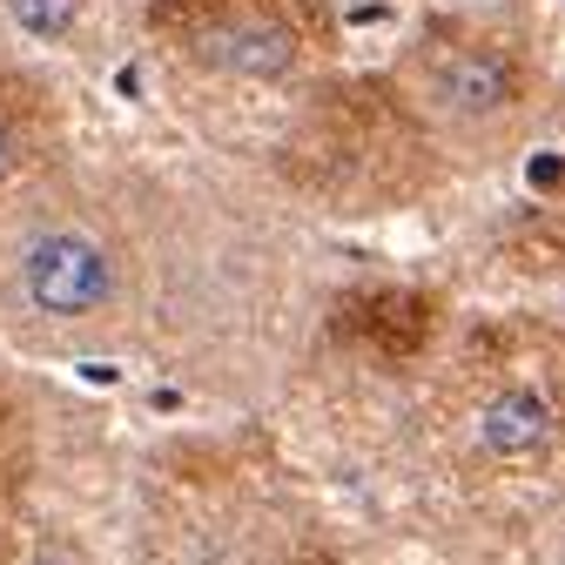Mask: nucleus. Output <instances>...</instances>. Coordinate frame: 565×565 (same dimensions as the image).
<instances>
[{"mask_svg":"<svg viewBox=\"0 0 565 565\" xmlns=\"http://www.w3.org/2000/svg\"><path fill=\"white\" fill-rule=\"evenodd\" d=\"M209 61L230 67V75H243V82H276V75H290L297 41H290L282 21H236V28H223L216 41H209Z\"/></svg>","mask_w":565,"mask_h":565,"instance_id":"obj_2","label":"nucleus"},{"mask_svg":"<svg viewBox=\"0 0 565 565\" xmlns=\"http://www.w3.org/2000/svg\"><path fill=\"white\" fill-rule=\"evenodd\" d=\"M21 290L41 317H95L115 297V256L88 230H41L21 256Z\"/></svg>","mask_w":565,"mask_h":565,"instance_id":"obj_1","label":"nucleus"},{"mask_svg":"<svg viewBox=\"0 0 565 565\" xmlns=\"http://www.w3.org/2000/svg\"><path fill=\"white\" fill-rule=\"evenodd\" d=\"M34 565H47V558H34Z\"/></svg>","mask_w":565,"mask_h":565,"instance_id":"obj_8","label":"nucleus"},{"mask_svg":"<svg viewBox=\"0 0 565 565\" xmlns=\"http://www.w3.org/2000/svg\"><path fill=\"white\" fill-rule=\"evenodd\" d=\"M512 95H519V75L505 54H458L445 67V102L465 115H499Z\"/></svg>","mask_w":565,"mask_h":565,"instance_id":"obj_4","label":"nucleus"},{"mask_svg":"<svg viewBox=\"0 0 565 565\" xmlns=\"http://www.w3.org/2000/svg\"><path fill=\"white\" fill-rule=\"evenodd\" d=\"M8 14L34 34V41H61L75 28V0H8Z\"/></svg>","mask_w":565,"mask_h":565,"instance_id":"obj_5","label":"nucleus"},{"mask_svg":"<svg viewBox=\"0 0 565 565\" xmlns=\"http://www.w3.org/2000/svg\"><path fill=\"white\" fill-rule=\"evenodd\" d=\"M552 438V404L539 391H499L478 411V445L491 458H525Z\"/></svg>","mask_w":565,"mask_h":565,"instance_id":"obj_3","label":"nucleus"},{"mask_svg":"<svg viewBox=\"0 0 565 565\" xmlns=\"http://www.w3.org/2000/svg\"><path fill=\"white\" fill-rule=\"evenodd\" d=\"M525 182L552 195V189H558V156H552V149H545V156H532V162H525Z\"/></svg>","mask_w":565,"mask_h":565,"instance_id":"obj_6","label":"nucleus"},{"mask_svg":"<svg viewBox=\"0 0 565 565\" xmlns=\"http://www.w3.org/2000/svg\"><path fill=\"white\" fill-rule=\"evenodd\" d=\"M14 169V135H8V121H0V175Z\"/></svg>","mask_w":565,"mask_h":565,"instance_id":"obj_7","label":"nucleus"}]
</instances>
